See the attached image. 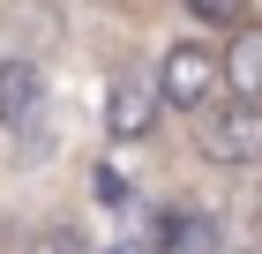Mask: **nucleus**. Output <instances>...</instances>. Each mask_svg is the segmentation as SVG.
I'll return each instance as SVG.
<instances>
[{
    "label": "nucleus",
    "instance_id": "1a4fd4ad",
    "mask_svg": "<svg viewBox=\"0 0 262 254\" xmlns=\"http://www.w3.org/2000/svg\"><path fill=\"white\" fill-rule=\"evenodd\" d=\"M98 202H127V187H120V172H105V165H98Z\"/></svg>",
    "mask_w": 262,
    "mask_h": 254
},
{
    "label": "nucleus",
    "instance_id": "7ed1b4c3",
    "mask_svg": "<svg viewBox=\"0 0 262 254\" xmlns=\"http://www.w3.org/2000/svg\"><path fill=\"white\" fill-rule=\"evenodd\" d=\"M45 98H53V82H45V67L30 53H8V60H0V127H8V135H38Z\"/></svg>",
    "mask_w": 262,
    "mask_h": 254
},
{
    "label": "nucleus",
    "instance_id": "39448f33",
    "mask_svg": "<svg viewBox=\"0 0 262 254\" xmlns=\"http://www.w3.org/2000/svg\"><path fill=\"white\" fill-rule=\"evenodd\" d=\"M158 254H225V232L210 210H172L158 217Z\"/></svg>",
    "mask_w": 262,
    "mask_h": 254
},
{
    "label": "nucleus",
    "instance_id": "f257e3e1",
    "mask_svg": "<svg viewBox=\"0 0 262 254\" xmlns=\"http://www.w3.org/2000/svg\"><path fill=\"white\" fill-rule=\"evenodd\" d=\"M195 157L202 165H225V172H240V165H262V105L232 98L217 90L210 105H195Z\"/></svg>",
    "mask_w": 262,
    "mask_h": 254
},
{
    "label": "nucleus",
    "instance_id": "423d86ee",
    "mask_svg": "<svg viewBox=\"0 0 262 254\" xmlns=\"http://www.w3.org/2000/svg\"><path fill=\"white\" fill-rule=\"evenodd\" d=\"M225 90L262 105V30H240V38L225 45Z\"/></svg>",
    "mask_w": 262,
    "mask_h": 254
},
{
    "label": "nucleus",
    "instance_id": "f03ea898",
    "mask_svg": "<svg viewBox=\"0 0 262 254\" xmlns=\"http://www.w3.org/2000/svg\"><path fill=\"white\" fill-rule=\"evenodd\" d=\"M225 90V53L202 38H180L165 45V67H158V105H180V112H195V105H210Z\"/></svg>",
    "mask_w": 262,
    "mask_h": 254
},
{
    "label": "nucleus",
    "instance_id": "9d476101",
    "mask_svg": "<svg viewBox=\"0 0 262 254\" xmlns=\"http://www.w3.org/2000/svg\"><path fill=\"white\" fill-rule=\"evenodd\" d=\"M105 254H127V247H105Z\"/></svg>",
    "mask_w": 262,
    "mask_h": 254
},
{
    "label": "nucleus",
    "instance_id": "0eeeda50",
    "mask_svg": "<svg viewBox=\"0 0 262 254\" xmlns=\"http://www.w3.org/2000/svg\"><path fill=\"white\" fill-rule=\"evenodd\" d=\"M15 254H90V239H82L68 217H45V224H30V232H23Z\"/></svg>",
    "mask_w": 262,
    "mask_h": 254
},
{
    "label": "nucleus",
    "instance_id": "20e7f679",
    "mask_svg": "<svg viewBox=\"0 0 262 254\" xmlns=\"http://www.w3.org/2000/svg\"><path fill=\"white\" fill-rule=\"evenodd\" d=\"M150 127H158V75H113V90H105V135L142 142Z\"/></svg>",
    "mask_w": 262,
    "mask_h": 254
},
{
    "label": "nucleus",
    "instance_id": "6e6552de",
    "mask_svg": "<svg viewBox=\"0 0 262 254\" xmlns=\"http://www.w3.org/2000/svg\"><path fill=\"white\" fill-rule=\"evenodd\" d=\"M187 8H195L202 22H240L247 15V0H187Z\"/></svg>",
    "mask_w": 262,
    "mask_h": 254
}]
</instances>
